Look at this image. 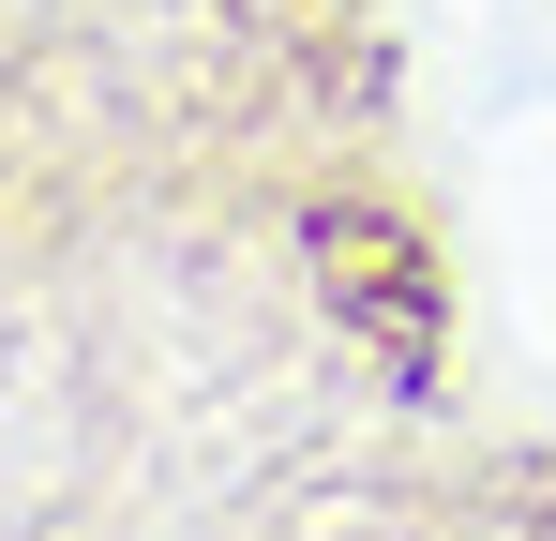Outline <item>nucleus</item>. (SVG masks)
<instances>
[{
	"instance_id": "nucleus-1",
	"label": "nucleus",
	"mask_w": 556,
	"mask_h": 541,
	"mask_svg": "<svg viewBox=\"0 0 556 541\" xmlns=\"http://www.w3.org/2000/svg\"><path fill=\"white\" fill-rule=\"evenodd\" d=\"M316 286H331V316L376 331V347H421L437 331V270L406 226H376V211H316Z\"/></svg>"
}]
</instances>
